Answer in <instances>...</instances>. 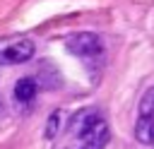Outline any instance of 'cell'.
<instances>
[{"label": "cell", "mask_w": 154, "mask_h": 149, "mask_svg": "<svg viewBox=\"0 0 154 149\" xmlns=\"http://www.w3.org/2000/svg\"><path fill=\"white\" fill-rule=\"evenodd\" d=\"M67 50L75 53L77 58L87 60V62H94L103 55V43L96 34L84 31V34H75V36L67 38Z\"/></svg>", "instance_id": "4"}, {"label": "cell", "mask_w": 154, "mask_h": 149, "mask_svg": "<svg viewBox=\"0 0 154 149\" xmlns=\"http://www.w3.org/2000/svg\"><path fill=\"white\" fill-rule=\"evenodd\" d=\"M135 137L142 144L154 147V87L144 91L137 106V120H135Z\"/></svg>", "instance_id": "2"}, {"label": "cell", "mask_w": 154, "mask_h": 149, "mask_svg": "<svg viewBox=\"0 0 154 149\" xmlns=\"http://www.w3.org/2000/svg\"><path fill=\"white\" fill-rule=\"evenodd\" d=\"M36 91H38V84L34 77H22L17 84H14V101L19 106H31L34 99H36Z\"/></svg>", "instance_id": "5"}, {"label": "cell", "mask_w": 154, "mask_h": 149, "mask_svg": "<svg viewBox=\"0 0 154 149\" xmlns=\"http://www.w3.org/2000/svg\"><path fill=\"white\" fill-rule=\"evenodd\" d=\"M72 135L79 139V149H103L111 139L108 125L96 108L79 111L70 123Z\"/></svg>", "instance_id": "1"}, {"label": "cell", "mask_w": 154, "mask_h": 149, "mask_svg": "<svg viewBox=\"0 0 154 149\" xmlns=\"http://www.w3.org/2000/svg\"><path fill=\"white\" fill-rule=\"evenodd\" d=\"M58 125H60V113H53V115H51V120H48V125H46V137H48V139H53V137H55Z\"/></svg>", "instance_id": "6"}, {"label": "cell", "mask_w": 154, "mask_h": 149, "mask_svg": "<svg viewBox=\"0 0 154 149\" xmlns=\"http://www.w3.org/2000/svg\"><path fill=\"white\" fill-rule=\"evenodd\" d=\"M36 46L31 38L26 36H12V38H2L0 41V65H17V62H26L34 55Z\"/></svg>", "instance_id": "3"}]
</instances>
